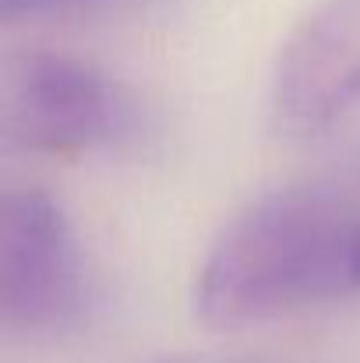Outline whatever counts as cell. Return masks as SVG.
<instances>
[{"label": "cell", "mask_w": 360, "mask_h": 363, "mask_svg": "<svg viewBox=\"0 0 360 363\" xmlns=\"http://www.w3.org/2000/svg\"><path fill=\"white\" fill-rule=\"evenodd\" d=\"M354 264H357V289H360V223H357V247H354Z\"/></svg>", "instance_id": "cell-6"}, {"label": "cell", "mask_w": 360, "mask_h": 363, "mask_svg": "<svg viewBox=\"0 0 360 363\" xmlns=\"http://www.w3.org/2000/svg\"><path fill=\"white\" fill-rule=\"evenodd\" d=\"M357 208L311 187L247 201L198 268L195 314L237 332L357 289Z\"/></svg>", "instance_id": "cell-1"}, {"label": "cell", "mask_w": 360, "mask_h": 363, "mask_svg": "<svg viewBox=\"0 0 360 363\" xmlns=\"http://www.w3.org/2000/svg\"><path fill=\"white\" fill-rule=\"evenodd\" d=\"M120 0H0L4 21H43V18H89L117 7Z\"/></svg>", "instance_id": "cell-5"}, {"label": "cell", "mask_w": 360, "mask_h": 363, "mask_svg": "<svg viewBox=\"0 0 360 363\" xmlns=\"http://www.w3.org/2000/svg\"><path fill=\"white\" fill-rule=\"evenodd\" d=\"M131 106V96L96 64L43 50L7 67L0 123L7 141L25 152L75 159L124 138Z\"/></svg>", "instance_id": "cell-2"}, {"label": "cell", "mask_w": 360, "mask_h": 363, "mask_svg": "<svg viewBox=\"0 0 360 363\" xmlns=\"http://www.w3.org/2000/svg\"><path fill=\"white\" fill-rule=\"evenodd\" d=\"M360 103V0H318L279 46L268 123L283 138H315Z\"/></svg>", "instance_id": "cell-4"}, {"label": "cell", "mask_w": 360, "mask_h": 363, "mask_svg": "<svg viewBox=\"0 0 360 363\" xmlns=\"http://www.w3.org/2000/svg\"><path fill=\"white\" fill-rule=\"evenodd\" d=\"M85 311L78 237L46 191H11L0 201V321L11 332H67Z\"/></svg>", "instance_id": "cell-3"}, {"label": "cell", "mask_w": 360, "mask_h": 363, "mask_svg": "<svg viewBox=\"0 0 360 363\" xmlns=\"http://www.w3.org/2000/svg\"><path fill=\"white\" fill-rule=\"evenodd\" d=\"M159 363H184V360H159Z\"/></svg>", "instance_id": "cell-7"}]
</instances>
